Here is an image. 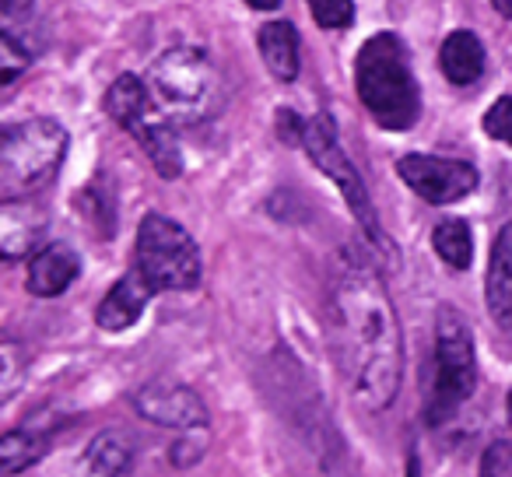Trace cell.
Returning a JSON list of instances; mask_svg holds the SVG:
<instances>
[{
	"mask_svg": "<svg viewBox=\"0 0 512 477\" xmlns=\"http://www.w3.org/2000/svg\"><path fill=\"white\" fill-rule=\"evenodd\" d=\"M334 323L355 404L372 414L386 411L404 383V330L376 257L355 246L337 264Z\"/></svg>",
	"mask_w": 512,
	"mask_h": 477,
	"instance_id": "cell-1",
	"label": "cell"
},
{
	"mask_svg": "<svg viewBox=\"0 0 512 477\" xmlns=\"http://www.w3.org/2000/svg\"><path fill=\"white\" fill-rule=\"evenodd\" d=\"M355 88L365 113L383 130H411L421 116V88L414 81L407 46L397 32L365 39L355 60Z\"/></svg>",
	"mask_w": 512,
	"mask_h": 477,
	"instance_id": "cell-2",
	"label": "cell"
},
{
	"mask_svg": "<svg viewBox=\"0 0 512 477\" xmlns=\"http://www.w3.org/2000/svg\"><path fill=\"white\" fill-rule=\"evenodd\" d=\"M67 127L53 116L11 123L0 134V200H25L50 186L67 158Z\"/></svg>",
	"mask_w": 512,
	"mask_h": 477,
	"instance_id": "cell-3",
	"label": "cell"
},
{
	"mask_svg": "<svg viewBox=\"0 0 512 477\" xmlns=\"http://www.w3.org/2000/svg\"><path fill=\"white\" fill-rule=\"evenodd\" d=\"M148 85L176 123H204L221 106V74L197 46H172L151 64Z\"/></svg>",
	"mask_w": 512,
	"mask_h": 477,
	"instance_id": "cell-4",
	"label": "cell"
},
{
	"mask_svg": "<svg viewBox=\"0 0 512 477\" xmlns=\"http://www.w3.org/2000/svg\"><path fill=\"white\" fill-rule=\"evenodd\" d=\"M106 113L141 144L144 155L158 169V176L162 179L183 176V151H179L172 116L158 106L148 81H141L137 74H120L106 92Z\"/></svg>",
	"mask_w": 512,
	"mask_h": 477,
	"instance_id": "cell-5",
	"label": "cell"
},
{
	"mask_svg": "<svg viewBox=\"0 0 512 477\" xmlns=\"http://www.w3.org/2000/svg\"><path fill=\"white\" fill-rule=\"evenodd\" d=\"M477 390V351L470 327L453 306H442L435 316V379L428 397V425L456 418L463 404Z\"/></svg>",
	"mask_w": 512,
	"mask_h": 477,
	"instance_id": "cell-6",
	"label": "cell"
},
{
	"mask_svg": "<svg viewBox=\"0 0 512 477\" xmlns=\"http://www.w3.org/2000/svg\"><path fill=\"white\" fill-rule=\"evenodd\" d=\"M137 271L155 292H193L200 285L197 239L165 214H144L137 228Z\"/></svg>",
	"mask_w": 512,
	"mask_h": 477,
	"instance_id": "cell-7",
	"label": "cell"
},
{
	"mask_svg": "<svg viewBox=\"0 0 512 477\" xmlns=\"http://www.w3.org/2000/svg\"><path fill=\"white\" fill-rule=\"evenodd\" d=\"M302 148H306V155L313 158L316 169H320L323 176H327L330 183L344 193L351 214H355V221L362 225L365 239H369V243L379 250V257L397 260V246H393L390 239L383 235V225H379V214H376V207H372L369 190H365L362 176H358V169H355V162L348 158V151L341 148V137H337V127H334V120H330L327 113H316V116H309V120H306V137H302Z\"/></svg>",
	"mask_w": 512,
	"mask_h": 477,
	"instance_id": "cell-8",
	"label": "cell"
},
{
	"mask_svg": "<svg viewBox=\"0 0 512 477\" xmlns=\"http://www.w3.org/2000/svg\"><path fill=\"white\" fill-rule=\"evenodd\" d=\"M397 172H400V179L432 207L460 204V200L470 197V193L477 190V183H481L477 169L470 162H463V158L421 155V151L400 158Z\"/></svg>",
	"mask_w": 512,
	"mask_h": 477,
	"instance_id": "cell-9",
	"label": "cell"
},
{
	"mask_svg": "<svg viewBox=\"0 0 512 477\" xmlns=\"http://www.w3.org/2000/svg\"><path fill=\"white\" fill-rule=\"evenodd\" d=\"M130 404L144 421L158 428H179V432H197L207 428L211 411H207L204 397L183 383H169V379H155L144 383L130 393Z\"/></svg>",
	"mask_w": 512,
	"mask_h": 477,
	"instance_id": "cell-10",
	"label": "cell"
},
{
	"mask_svg": "<svg viewBox=\"0 0 512 477\" xmlns=\"http://www.w3.org/2000/svg\"><path fill=\"white\" fill-rule=\"evenodd\" d=\"M151 295H155V288H151L148 281H144V274L134 267V271L123 274L106 292V299L99 302L95 323H99L102 330H109V334H123V330H130L134 323H141Z\"/></svg>",
	"mask_w": 512,
	"mask_h": 477,
	"instance_id": "cell-11",
	"label": "cell"
},
{
	"mask_svg": "<svg viewBox=\"0 0 512 477\" xmlns=\"http://www.w3.org/2000/svg\"><path fill=\"white\" fill-rule=\"evenodd\" d=\"M46 232V211L25 200H4L0 207V257L22 260L39 246Z\"/></svg>",
	"mask_w": 512,
	"mask_h": 477,
	"instance_id": "cell-12",
	"label": "cell"
},
{
	"mask_svg": "<svg viewBox=\"0 0 512 477\" xmlns=\"http://www.w3.org/2000/svg\"><path fill=\"white\" fill-rule=\"evenodd\" d=\"M78 274H81V257L74 253V246L50 243L39 253H32L25 288L36 299H57V295H64L78 281Z\"/></svg>",
	"mask_w": 512,
	"mask_h": 477,
	"instance_id": "cell-13",
	"label": "cell"
},
{
	"mask_svg": "<svg viewBox=\"0 0 512 477\" xmlns=\"http://www.w3.org/2000/svg\"><path fill=\"white\" fill-rule=\"evenodd\" d=\"M484 299L495 327L512 330V221L498 228L491 243L488 274H484Z\"/></svg>",
	"mask_w": 512,
	"mask_h": 477,
	"instance_id": "cell-14",
	"label": "cell"
},
{
	"mask_svg": "<svg viewBox=\"0 0 512 477\" xmlns=\"http://www.w3.org/2000/svg\"><path fill=\"white\" fill-rule=\"evenodd\" d=\"M484 64H488V53H484V43L477 32L470 29H456L442 39L439 46V71L449 85L467 88L474 85L484 74Z\"/></svg>",
	"mask_w": 512,
	"mask_h": 477,
	"instance_id": "cell-15",
	"label": "cell"
},
{
	"mask_svg": "<svg viewBox=\"0 0 512 477\" xmlns=\"http://www.w3.org/2000/svg\"><path fill=\"white\" fill-rule=\"evenodd\" d=\"M134 463V442L120 428H106L88 442L85 456L78 463L81 477H123Z\"/></svg>",
	"mask_w": 512,
	"mask_h": 477,
	"instance_id": "cell-16",
	"label": "cell"
},
{
	"mask_svg": "<svg viewBox=\"0 0 512 477\" xmlns=\"http://www.w3.org/2000/svg\"><path fill=\"white\" fill-rule=\"evenodd\" d=\"M256 46H260L267 71L278 81L288 85V81L299 78V32H295L292 22H267L256 32Z\"/></svg>",
	"mask_w": 512,
	"mask_h": 477,
	"instance_id": "cell-17",
	"label": "cell"
},
{
	"mask_svg": "<svg viewBox=\"0 0 512 477\" xmlns=\"http://www.w3.org/2000/svg\"><path fill=\"white\" fill-rule=\"evenodd\" d=\"M46 449H50V435L36 432V428H11L0 435V470L4 477L22 474L43 460Z\"/></svg>",
	"mask_w": 512,
	"mask_h": 477,
	"instance_id": "cell-18",
	"label": "cell"
},
{
	"mask_svg": "<svg viewBox=\"0 0 512 477\" xmlns=\"http://www.w3.org/2000/svg\"><path fill=\"white\" fill-rule=\"evenodd\" d=\"M432 250L439 253V260L453 271H467L474 264V235L463 218H446L435 225L432 232Z\"/></svg>",
	"mask_w": 512,
	"mask_h": 477,
	"instance_id": "cell-19",
	"label": "cell"
},
{
	"mask_svg": "<svg viewBox=\"0 0 512 477\" xmlns=\"http://www.w3.org/2000/svg\"><path fill=\"white\" fill-rule=\"evenodd\" d=\"M320 29H348L355 22V0H306Z\"/></svg>",
	"mask_w": 512,
	"mask_h": 477,
	"instance_id": "cell-20",
	"label": "cell"
},
{
	"mask_svg": "<svg viewBox=\"0 0 512 477\" xmlns=\"http://www.w3.org/2000/svg\"><path fill=\"white\" fill-rule=\"evenodd\" d=\"M484 134L512 148V99H495L484 113Z\"/></svg>",
	"mask_w": 512,
	"mask_h": 477,
	"instance_id": "cell-21",
	"label": "cell"
},
{
	"mask_svg": "<svg viewBox=\"0 0 512 477\" xmlns=\"http://www.w3.org/2000/svg\"><path fill=\"white\" fill-rule=\"evenodd\" d=\"M481 477H512V442L495 439L481 456Z\"/></svg>",
	"mask_w": 512,
	"mask_h": 477,
	"instance_id": "cell-22",
	"label": "cell"
},
{
	"mask_svg": "<svg viewBox=\"0 0 512 477\" xmlns=\"http://www.w3.org/2000/svg\"><path fill=\"white\" fill-rule=\"evenodd\" d=\"M278 137L285 144H302V137H306V120H302L299 113H292V109H278Z\"/></svg>",
	"mask_w": 512,
	"mask_h": 477,
	"instance_id": "cell-23",
	"label": "cell"
},
{
	"mask_svg": "<svg viewBox=\"0 0 512 477\" xmlns=\"http://www.w3.org/2000/svg\"><path fill=\"white\" fill-rule=\"evenodd\" d=\"M169 456H172V463H176V467H190V463H197L200 456H204V439H197V435H190V439L176 442Z\"/></svg>",
	"mask_w": 512,
	"mask_h": 477,
	"instance_id": "cell-24",
	"label": "cell"
},
{
	"mask_svg": "<svg viewBox=\"0 0 512 477\" xmlns=\"http://www.w3.org/2000/svg\"><path fill=\"white\" fill-rule=\"evenodd\" d=\"M18 344L15 341H4V348H0V362H4V390L11 393V386H15V376H18Z\"/></svg>",
	"mask_w": 512,
	"mask_h": 477,
	"instance_id": "cell-25",
	"label": "cell"
},
{
	"mask_svg": "<svg viewBox=\"0 0 512 477\" xmlns=\"http://www.w3.org/2000/svg\"><path fill=\"white\" fill-rule=\"evenodd\" d=\"M246 4H249L253 11H274V8L281 4V0H246Z\"/></svg>",
	"mask_w": 512,
	"mask_h": 477,
	"instance_id": "cell-26",
	"label": "cell"
},
{
	"mask_svg": "<svg viewBox=\"0 0 512 477\" xmlns=\"http://www.w3.org/2000/svg\"><path fill=\"white\" fill-rule=\"evenodd\" d=\"M491 8H495L502 18H512V0H491Z\"/></svg>",
	"mask_w": 512,
	"mask_h": 477,
	"instance_id": "cell-27",
	"label": "cell"
},
{
	"mask_svg": "<svg viewBox=\"0 0 512 477\" xmlns=\"http://www.w3.org/2000/svg\"><path fill=\"white\" fill-rule=\"evenodd\" d=\"M505 411H509V428H512V390H509V397H505Z\"/></svg>",
	"mask_w": 512,
	"mask_h": 477,
	"instance_id": "cell-28",
	"label": "cell"
}]
</instances>
